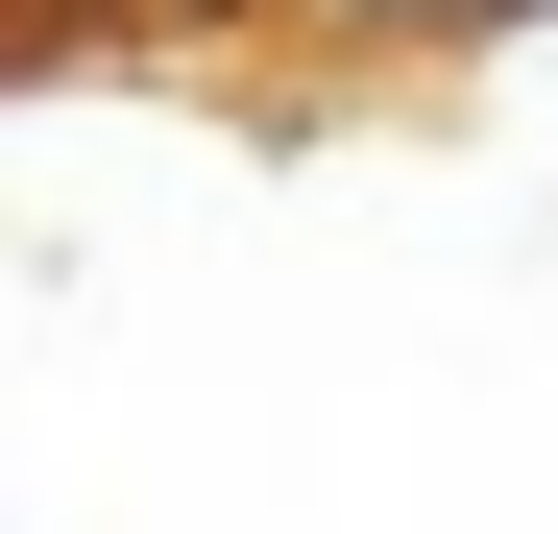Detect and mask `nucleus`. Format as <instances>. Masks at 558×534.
Returning a JSON list of instances; mask_svg holds the SVG:
<instances>
[{"label": "nucleus", "mask_w": 558, "mask_h": 534, "mask_svg": "<svg viewBox=\"0 0 558 534\" xmlns=\"http://www.w3.org/2000/svg\"><path fill=\"white\" fill-rule=\"evenodd\" d=\"M413 25H461V0H413Z\"/></svg>", "instance_id": "f257e3e1"}]
</instances>
